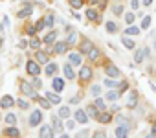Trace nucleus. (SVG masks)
Instances as JSON below:
<instances>
[{"mask_svg": "<svg viewBox=\"0 0 156 138\" xmlns=\"http://www.w3.org/2000/svg\"><path fill=\"white\" fill-rule=\"evenodd\" d=\"M26 70H28V74L30 76H39L40 74V63L39 61H33V59H30L28 63H26Z\"/></svg>", "mask_w": 156, "mask_h": 138, "instance_id": "obj_1", "label": "nucleus"}, {"mask_svg": "<svg viewBox=\"0 0 156 138\" xmlns=\"http://www.w3.org/2000/svg\"><path fill=\"white\" fill-rule=\"evenodd\" d=\"M125 105L129 107V109H134L136 105H138V92L136 90H130L129 92V94H127V98H125Z\"/></svg>", "mask_w": 156, "mask_h": 138, "instance_id": "obj_2", "label": "nucleus"}, {"mask_svg": "<svg viewBox=\"0 0 156 138\" xmlns=\"http://www.w3.org/2000/svg\"><path fill=\"white\" fill-rule=\"evenodd\" d=\"M20 92H22V94H26L28 98H39L37 92L33 90V87L30 83H20Z\"/></svg>", "mask_w": 156, "mask_h": 138, "instance_id": "obj_3", "label": "nucleus"}, {"mask_svg": "<svg viewBox=\"0 0 156 138\" xmlns=\"http://www.w3.org/2000/svg\"><path fill=\"white\" fill-rule=\"evenodd\" d=\"M40 122H42V112H40V109H37V110L31 112V116H30V125L37 127V125H40Z\"/></svg>", "mask_w": 156, "mask_h": 138, "instance_id": "obj_4", "label": "nucleus"}, {"mask_svg": "<svg viewBox=\"0 0 156 138\" xmlns=\"http://www.w3.org/2000/svg\"><path fill=\"white\" fill-rule=\"evenodd\" d=\"M74 118H75V122H79V123H86L88 120H90V118H88V112L83 110V109H77V110H75Z\"/></svg>", "mask_w": 156, "mask_h": 138, "instance_id": "obj_5", "label": "nucleus"}, {"mask_svg": "<svg viewBox=\"0 0 156 138\" xmlns=\"http://www.w3.org/2000/svg\"><path fill=\"white\" fill-rule=\"evenodd\" d=\"M79 77H81V81H90L92 79V68L90 66H81Z\"/></svg>", "mask_w": 156, "mask_h": 138, "instance_id": "obj_6", "label": "nucleus"}, {"mask_svg": "<svg viewBox=\"0 0 156 138\" xmlns=\"http://www.w3.org/2000/svg\"><path fill=\"white\" fill-rule=\"evenodd\" d=\"M149 48H140V50H136V54H134V61L136 63H142L143 59H147L149 57Z\"/></svg>", "mask_w": 156, "mask_h": 138, "instance_id": "obj_7", "label": "nucleus"}, {"mask_svg": "<svg viewBox=\"0 0 156 138\" xmlns=\"http://www.w3.org/2000/svg\"><path fill=\"white\" fill-rule=\"evenodd\" d=\"M39 136H40V138H53V136H55V133L52 131V127L42 125V127H40V131H39Z\"/></svg>", "mask_w": 156, "mask_h": 138, "instance_id": "obj_8", "label": "nucleus"}, {"mask_svg": "<svg viewBox=\"0 0 156 138\" xmlns=\"http://www.w3.org/2000/svg\"><path fill=\"white\" fill-rule=\"evenodd\" d=\"M68 59H70V63H72V66H79L81 64V52H70V55H68Z\"/></svg>", "mask_w": 156, "mask_h": 138, "instance_id": "obj_9", "label": "nucleus"}, {"mask_svg": "<svg viewBox=\"0 0 156 138\" xmlns=\"http://www.w3.org/2000/svg\"><path fill=\"white\" fill-rule=\"evenodd\" d=\"M15 103H17V101H15L11 96H4L2 100H0V107H2V109H11Z\"/></svg>", "mask_w": 156, "mask_h": 138, "instance_id": "obj_10", "label": "nucleus"}, {"mask_svg": "<svg viewBox=\"0 0 156 138\" xmlns=\"http://www.w3.org/2000/svg\"><path fill=\"white\" fill-rule=\"evenodd\" d=\"M68 42H55V46H53V50H55V54H66V52H68Z\"/></svg>", "mask_w": 156, "mask_h": 138, "instance_id": "obj_11", "label": "nucleus"}, {"mask_svg": "<svg viewBox=\"0 0 156 138\" xmlns=\"http://www.w3.org/2000/svg\"><path fill=\"white\" fill-rule=\"evenodd\" d=\"M35 59H37L40 64H48V63H50V57H48V54H46V52H40V50H37V55H35Z\"/></svg>", "mask_w": 156, "mask_h": 138, "instance_id": "obj_12", "label": "nucleus"}, {"mask_svg": "<svg viewBox=\"0 0 156 138\" xmlns=\"http://www.w3.org/2000/svg\"><path fill=\"white\" fill-rule=\"evenodd\" d=\"M114 134L118 138H125V136H129V127L127 125H118L116 131H114Z\"/></svg>", "mask_w": 156, "mask_h": 138, "instance_id": "obj_13", "label": "nucleus"}, {"mask_svg": "<svg viewBox=\"0 0 156 138\" xmlns=\"http://www.w3.org/2000/svg\"><path fill=\"white\" fill-rule=\"evenodd\" d=\"M57 63H48L46 68H44V74H48V76H55L57 74Z\"/></svg>", "mask_w": 156, "mask_h": 138, "instance_id": "obj_14", "label": "nucleus"}, {"mask_svg": "<svg viewBox=\"0 0 156 138\" xmlns=\"http://www.w3.org/2000/svg\"><path fill=\"white\" fill-rule=\"evenodd\" d=\"M86 55H88V59H90V61H97L99 59V48H97V46H92Z\"/></svg>", "mask_w": 156, "mask_h": 138, "instance_id": "obj_15", "label": "nucleus"}, {"mask_svg": "<svg viewBox=\"0 0 156 138\" xmlns=\"http://www.w3.org/2000/svg\"><path fill=\"white\" fill-rule=\"evenodd\" d=\"M62 72H64V76L68 77V79H74V77H75V74H74V68H72V63L64 64V66H62Z\"/></svg>", "mask_w": 156, "mask_h": 138, "instance_id": "obj_16", "label": "nucleus"}, {"mask_svg": "<svg viewBox=\"0 0 156 138\" xmlns=\"http://www.w3.org/2000/svg\"><path fill=\"white\" fill-rule=\"evenodd\" d=\"M105 72H107V76H108V77H119V70H118L114 64H108Z\"/></svg>", "mask_w": 156, "mask_h": 138, "instance_id": "obj_17", "label": "nucleus"}, {"mask_svg": "<svg viewBox=\"0 0 156 138\" xmlns=\"http://www.w3.org/2000/svg\"><path fill=\"white\" fill-rule=\"evenodd\" d=\"M86 18H88V20H94V22H99V20H101V15H99L96 9H88V11H86Z\"/></svg>", "mask_w": 156, "mask_h": 138, "instance_id": "obj_18", "label": "nucleus"}, {"mask_svg": "<svg viewBox=\"0 0 156 138\" xmlns=\"http://www.w3.org/2000/svg\"><path fill=\"white\" fill-rule=\"evenodd\" d=\"M46 98L50 100V103H52V105H53V103H55V105H57V103H61V96L57 94V92H46Z\"/></svg>", "mask_w": 156, "mask_h": 138, "instance_id": "obj_19", "label": "nucleus"}, {"mask_svg": "<svg viewBox=\"0 0 156 138\" xmlns=\"http://www.w3.org/2000/svg\"><path fill=\"white\" fill-rule=\"evenodd\" d=\"M52 87L55 88V92H61V90L64 88V81H62L61 77H53V81H52Z\"/></svg>", "mask_w": 156, "mask_h": 138, "instance_id": "obj_20", "label": "nucleus"}, {"mask_svg": "<svg viewBox=\"0 0 156 138\" xmlns=\"http://www.w3.org/2000/svg\"><path fill=\"white\" fill-rule=\"evenodd\" d=\"M55 39H57V31L53 30V31H50L48 35H44L42 42H44V44H52V42H55Z\"/></svg>", "mask_w": 156, "mask_h": 138, "instance_id": "obj_21", "label": "nucleus"}, {"mask_svg": "<svg viewBox=\"0 0 156 138\" xmlns=\"http://www.w3.org/2000/svg\"><path fill=\"white\" fill-rule=\"evenodd\" d=\"M121 42H123L125 48H129V50H134V46H136V42L132 41V39H129V35H125V37L121 39Z\"/></svg>", "mask_w": 156, "mask_h": 138, "instance_id": "obj_22", "label": "nucleus"}, {"mask_svg": "<svg viewBox=\"0 0 156 138\" xmlns=\"http://www.w3.org/2000/svg\"><path fill=\"white\" fill-rule=\"evenodd\" d=\"M66 42H68L70 46L77 42V31H75V30H70V31H68V37H66Z\"/></svg>", "mask_w": 156, "mask_h": 138, "instance_id": "obj_23", "label": "nucleus"}, {"mask_svg": "<svg viewBox=\"0 0 156 138\" xmlns=\"http://www.w3.org/2000/svg\"><path fill=\"white\" fill-rule=\"evenodd\" d=\"M30 15H31V6H26V8H22V9L18 11L17 17H18V18H28Z\"/></svg>", "mask_w": 156, "mask_h": 138, "instance_id": "obj_24", "label": "nucleus"}, {"mask_svg": "<svg viewBox=\"0 0 156 138\" xmlns=\"http://www.w3.org/2000/svg\"><path fill=\"white\" fill-rule=\"evenodd\" d=\"M140 30H142V28H138V26H134V24H129L127 30H125V35H138Z\"/></svg>", "mask_w": 156, "mask_h": 138, "instance_id": "obj_25", "label": "nucleus"}, {"mask_svg": "<svg viewBox=\"0 0 156 138\" xmlns=\"http://www.w3.org/2000/svg\"><path fill=\"white\" fill-rule=\"evenodd\" d=\"M4 134H6V136H20V131H18L15 125H9V127L4 131Z\"/></svg>", "mask_w": 156, "mask_h": 138, "instance_id": "obj_26", "label": "nucleus"}, {"mask_svg": "<svg viewBox=\"0 0 156 138\" xmlns=\"http://www.w3.org/2000/svg\"><path fill=\"white\" fill-rule=\"evenodd\" d=\"M97 120H99L101 123H110V122H112V114H108V112H101L99 116H97Z\"/></svg>", "mask_w": 156, "mask_h": 138, "instance_id": "obj_27", "label": "nucleus"}, {"mask_svg": "<svg viewBox=\"0 0 156 138\" xmlns=\"http://www.w3.org/2000/svg\"><path fill=\"white\" fill-rule=\"evenodd\" d=\"M61 116H53V129H55V133H61L62 131V123H61Z\"/></svg>", "mask_w": 156, "mask_h": 138, "instance_id": "obj_28", "label": "nucleus"}, {"mask_svg": "<svg viewBox=\"0 0 156 138\" xmlns=\"http://www.w3.org/2000/svg\"><path fill=\"white\" fill-rule=\"evenodd\" d=\"M86 112H88V116H92V118H97L99 116V109L96 105H90V107L86 109Z\"/></svg>", "mask_w": 156, "mask_h": 138, "instance_id": "obj_29", "label": "nucleus"}, {"mask_svg": "<svg viewBox=\"0 0 156 138\" xmlns=\"http://www.w3.org/2000/svg\"><path fill=\"white\" fill-rule=\"evenodd\" d=\"M59 116L61 118H70V107H61L59 109Z\"/></svg>", "mask_w": 156, "mask_h": 138, "instance_id": "obj_30", "label": "nucleus"}, {"mask_svg": "<svg viewBox=\"0 0 156 138\" xmlns=\"http://www.w3.org/2000/svg\"><path fill=\"white\" fill-rule=\"evenodd\" d=\"M4 120H6V123H8V125H15V123H17V116H15L13 112H9Z\"/></svg>", "mask_w": 156, "mask_h": 138, "instance_id": "obj_31", "label": "nucleus"}, {"mask_svg": "<svg viewBox=\"0 0 156 138\" xmlns=\"http://www.w3.org/2000/svg\"><path fill=\"white\" fill-rule=\"evenodd\" d=\"M118 98H119V92H116V90H110L108 94H107V100L108 101H116Z\"/></svg>", "mask_w": 156, "mask_h": 138, "instance_id": "obj_32", "label": "nucleus"}, {"mask_svg": "<svg viewBox=\"0 0 156 138\" xmlns=\"http://www.w3.org/2000/svg\"><path fill=\"white\" fill-rule=\"evenodd\" d=\"M105 26H107V31H108V33H116V31H118V26H116V22H107Z\"/></svg>", "mask_w": 156, "mask_h": 138, "instance_id": "obj_33", "label": "nucleus"}, {"mask_svg": "<svg viewBox=\"0 0 156 138\" xmlns=\"http://www.w3.org/2000/svg\"><path fill=\"white\" fill-rule=\"evenodd\" d=\"M92 48V42L90 41H84L83 44H81V54H88V50Z\"/></svg>", "mask_w": 156, "mask_h": 138, "instance_id": "obj_34", "label": "nucleus"}, {"mask_svg": "<svg viewBox=\"0 0 156 138\" xmlns=\"http://www.w3.org/2000/svg\"><path fill=\"white\" fill-rule=\"evenodd\" d=\"M70 6H72L74 9H81V8L84 6V2H83V0H70Z\"/></svg>", "mask_w": 156, "mask_h": 138, "instance_id": "obj_35", "label": "nucleus"}, {"mask_svg": "<svg viewBox=\"0 0 156 138\" xmlns=\"http://www.w3.org/2000/svg\"><path fill=\"white\" fill-rule=\"evenodd\" d=\"M105 85H107V87H110V88H118V87H119V83L116 81V77H114V79H112V77L107 79V81H105Z\"/></svg>", "mask_w": 156, "mask_h": 138, "instance_id": "obj_36", "label": "nucleus"}, {"mask_svg": "<svg viewBox=\"0 0 156 138\" xmlns=\"http://www.w3.org/2000/svg\"><path fill=\"white\" fill-rule=\"evenodd\" d=\"M39 103H40V107H42V109H50V107H52V103H50V100H48V98H40V100H39Z\"/></svg>", "mask_w": 156, "mask_h": 138, "instance_id": "obj_37", "label": "nucleus"}, {"mask_svg": "<svg viewBox=\"0 0 156 138\" xmlns=\"http://www.w3.org/2000/svg\"><path fill=\"white\" fill-rule=\"evenodd\" d=\"M149 26H151V17L147 15V17H143V18H142V30H147Z\"/></svg>", "mask_w": 156, "mask_h": 138, "instance_id": "obj_38", "label": "nucleus"}, {"mask_svg": "<svg viewBox=\"0 0 156 138\" xmlns=\"http://www.w3.org/2000/svg\"><path fill=\"white\" fill-rule=\"evenodd\" d=\"M90 94H92V96H96V98H97V96H99V94H101V87H99V85H94V87H92V88H90Z\"/></svg>", "mask_w": 156, "mask_h": 138, "instance_id": "obj_39", "label": "nucleus"}, {"mask_svg": "<svg viewBox=\"0 0 156 138\" xmlns=\"http://www.w3.org/2000/svg\"><path fill=\"white\" fill-rule=\"evenodd\" d=\"M30 46H31V48H35V50H39V48H40V39L33 37V39H31V42H30Z\"/></svg>", "mask_w": 156, "mask_h": 138, "instance_id": "obj_40", "label": "nucleus"}, {"mask_svg": "<svg viewBox=\"0 0 156 138\" xmlns=\"http://www.w3.org/2000/svg\"><path fill=\"white\" fill-rule=\"evenodd\" d=\"M44 24H46L48 28H53V15H46V18H44Z\"/></svg>", "mask_w": 156, "mask_h": 138, "instance_id": "obj_41", "label": "nucleus"}, {"mask_svg": "<svg viewBox=\"0 0 156 138\" xmlns=\"http://www.w3.org/2000/svg\"><path fill=\"white\" fill-rule=\"evenodd\" d=\"M116 120H118V123H119V125H127V127H130V123H129V120H127L125 116H121V114H119V116H118Z\"/></svg>", "mask_w": 156, "mask_h": 138, "instance_id": "obj_42", "label": "nucleus"}, {"mask_svg": "<svg viewBox=\"0 0 156 138\" xmlns=\"http://www.w3.org/2000/svg\"><path fill=\"white\" fill-rule=\"evenodd\" d=\"M94 105H96V107H97L99 110H105V101H103L101 98H97V100L94 101Z\"/></svg>", "mask_w": 156, "mask_h": 138, "instance_id": "obj_43", "label": "nucleus"}, {"mask_svg": "<svg viewBox=\"0 0 156 138\" xmlns=\"http://www.w3.org/2000/svg\"><path fill=\"white\" fill-rule=\"evenodd\" d=\"M17 105H18L20 109H24V110H26V109H30V103H28L26 100H18V101H17Z\"/></svg>", "mask_w": 156, "mask_h": 138, "instance_id": "obj_44", "label": "nucleus"}, {"mask_svg": "<svg viewBox=\"0 0 156 138\" xmlns=\"http://www.w3.org/2000/svg\"><path fill=\"white\" fill-rule=\"evenodd\" d=\"M125 22H127V26L132 24V22H134V13H127L125 15Z\"/></svg>", "mask_w": 156, "mask_h": 138, "instance_id": "obj_45", "label": "nucleus"}, {"mask_svg": "<svg viewBox=\"0 0 156 138\" xmlns=\"http://www.w3.org/2000/svg\"><path fill=\"white\" fill-rule=\"evenodd\" d=\"M114 13H116V15H121V13H123V6H119V4L114 6Z\"/></svg>", "mask_w": 156, "mask_h": 138, "instance_id": "obj_46", "label": "nucleus"}, {"mask_svg": "<svg viewBox=\"0 0 156 138\" xmlns=\"http://www.w3.org/2000/svg\"><path fill=\"white\" fill-rule=\"evenodd\" d=\"M35 31H37V28H35V26H28V35H31V37H33V35H35Z\"/></svg>", "mask_w": 156, "mask_h": 138, "instance_id": "obj_47", "label": "nucleus"}, {"mask_svg": "<svg viewBox=\"0 0 156 138\" xmlns=\"http://www.w3.org/2000/svg\"><path fill=\"white\" fill-rule=\"evenodd\" d=\"M44 26H46V24H44V20H39L37 24H35V28H37V30H44Z\"/></svg>", "mask_w": 156, "mask_h": 138, "instance_id": "obj_48", "label": "nucleus"}, {"mask_svg": "<svg viewBox=\"0 0 156 138\" xmlns=\"http://www.w3.org/2000/svg\"><path fill=\"white\" fill-rule=\"evenodd\" d=\"M75 127V122L74 120H68V122H66V129H74Z\"/></svg>", "mask_w": 156, "mask_h": 138, "instance_id": "obj_49", "label": "nucleus"}, {"mask_svg": "<svg viewBox=\"0 0 156 138\" xmlns=\"http://www.w3.org/2000/svg\"><path fill=\"white\" fill-rule=\"evenodd\" d=\"M28 44H30V42H28L26 39H22V41L18 42V48H26V46H28Z\"/></svg>", "mask_w": 156, "mask_h": 138, "instance_id": "obj_50", "label": "nucleus"}, {"mask_svg": "<svg viewBox=\"0 0 156 138\" xmlns=\"http://www.w3.org/2000/svg\"><path fill=\"white\" fill-rule=\"evenodd\" d=\"M130 6H132V9H138V8H140V2H138V0H132Z\"/></svg>", "mask_w": 156, "mask_h": 138, "instance_id": "obj_51", "label": "nucleus"}, {"mask_svg": "<svg viewBox=\"0 0 156 138\" xmlns=\"http://www.w3.org/2000/svg\"><path fill=\"white\" fill-rule=\"evenodd\" d=\"M33 85H35L37 88H40V87H42V81H40V79H37V76H35V81H33Z\"/></svg>", "mask_w": 156, "mask_h": 138, "instance_id": "obj_52", "label": "nucleus"}, {"mask_svg": "<svg viewBox=\"0 0 156 138\" xmlns=\"http://www.w3.org/2000/svg\"><path fill=\"white\" fill-rule=\"evenodd\" d=\"M79 103V96H74L72 100H70V105H77Z\"/></svg>", "mask_w": 156, "mask_h": 138, "instance_id": "obj_53", "label": "nucleus"}, {"mask_svg": "<svg viewBox=\"0 0 156 138\" xmlns=\"http://www.w3.org/2000/svg\"><path fill=\"white\" fill-rule=\"evenodd\" d=\"M86 134H88V131H86V129H83V131H79V133H77V136H79V138H83V136H86Z\"/></svg>", "mask_w": 156, "mask_h": 138, "instance_id": "obj_54", "label": "nucleus"}, {"mask_svg": "<svg viewBox=\"0 0 156 138\" xmlns=\"http://www.w3.org/2000/svg\"><path fill=\"white\" fill-rule=\"evenodd\" d=\"M149 136H156V123L152 125V129H151V133H149Z\"/></svg>", "mask_w": 156, "mask_h": 138, "instance_id": "obj_55", "label": "nucleus"}, {"mask_svg": "<svg viewBox=\"0 0 156 138\" xmlns=\"http://www.w3.org/2000/svg\"><path fill=\"white\" fill-rule=\"evenodd\" d=\"M94 136H96V138H103V136H105V133H103V131H99V133H94Z\"/></svg>", "mask_w": 156, "mask_h": 138, "instance_id": "obj_56", "label": "nucleus"}, {"mask_svg": "<svg viewBox=\"0 0 156 138\" xmlns=\"http://www.w3.org/2000/svg\"><path fill=\"white\" fill-rule=\"evenodd\" d=\"M152 4V0H143V6H151Z\"/></svg>", "mask_w": 156, "mask_h": 138, "instance_id": "obj_57", "label": "nucleus"}, {"mask_svg": "<svg viewBox=\"0 0 156 138\" xmlns=\"http://www.w3.org/2000/svg\"><path fill=\"white\" fill-rule=\"evenodd\" d=\"M97 2H99V0H88V4H92V6H94V4H97Z\"/></svg>", "mask_w": 156, "mask_h": 138, "instance_id": "obj_58", "label": "nucleus"}, {"mask_svg": "<svg viewBox=\"0 0 156 138\" xmlns=\"http://www.w3.org/2000/svg\"><path fill=\"white\" fill-rule=\"evenodd\" d=\"M154 50H156V41H154Z\"/></svg>", "mask_w": 156, "mask_h": 138, "instance_id": "obj_59", "label": "nucleus"}]
</instances>
